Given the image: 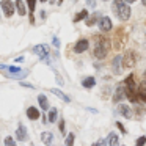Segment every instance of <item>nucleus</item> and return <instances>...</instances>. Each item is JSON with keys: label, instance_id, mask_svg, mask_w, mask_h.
<instances>
[{"label": "nucleus", "instance_id": "1", "mask_svg": "<svg viewBox=\"0 0 146 146\" xmlns=\"http://www.w3.org/2000/svg\"><path fill=\"white\" fill-rule=\"evenodd\" d=\"M113 10L118 14L121 21H127L130 17V7L127 5L126 0H115L113 2Z\"/></svg>", "mask_w": 146, "mask_h": 146}, {"label": "nucleus", "instance_id": "2", "mask_svg": "<svg viewBox=\"0 0 146 146\" xmlns=\"http://www.w3.org/2000/svg\"><path fill=\"white\" fill-rule=\"evenodd\" d=\"M96 47H94V57L98 60H102V58L107 57V50H108V41L105 38H101V36H96Z\"/></svg>", "mask_w": 146, "mask_h": 146}, {"label": "nucleus", "instance_id": "3", "mask_svg": "<svg viewBox=\"0 0 146 146\" xmlns=\"http://www.w3.org/2000/svg\"><path fill=\"white\" fill-rule=\"evenodd\" d=\"M33 54H36L41 60L49 63V46L47 44H38L33 47Z\"/></svg>", "mask_w": 146, "mask_h": 146}, {"label": "nucleus", "instance_id": "4", "mask_svg": "<svg viewBox=\"0 0 146 146\" xmlns=\"http://www.w3.org/2000/svg\"><path fill=\"white\" fill-rule=\"evenodd\" d=\"M0 7H2V10H3L7 17H11L14 14V10H16V3H13L11 0H2Z\"/></svg>", "mask_w": 146, "mask_h": 146}, {"label": "nucleus", "instance_id": "5", "mask_svg": "<svg viewBox=\"0 0 146 146\" xmlns=\"http://www.w3.org/2000/svg\"><path fill=\"white\" fill-rule=\"evenodd\" d=\"M135 61H137L135 52H127L123 57V66L124 68H132V66H135Z\"/></svg>", "mask_w": 146, "mask_h": 146}, {"label": "nucleus", "instance_id": "6", "mask_svg": "<svg viewBox=\"0 0 146 146\" xmlns=\"http://www.w3.org/2000/svg\"><path fill=\"white\" fill-rule=\"evenodd\" d=\"M99 29L102 30V32H110L111 29H113V25H111V21L108 19L107 16H102L101 19H99Z\"/></svg>", "mask_w": 146, "mask_h": 146}, {"label": "nucleus", "instance_id": "7", "mask_svg": "<svg viewBox=\"0 0 146 146\" xmlns=\"http://www.w3.org/2000/svg\"><path fill=\"white\" fill-rule=\"evenodd\" d=\"M90 42L86 41V39H80V41L76 42V46H74V52L76 54H82V52H85L86 49H88Z\"/></svg>", "mask_w": 146, "mask_h": 146}, {"label": "nucleus", "instance_id": "8", "mask_svg": "<svg viewBox=\"0 0 146 146\" xmlns=\"http://www.w3.org/2000/svg\"><path fill=\"white\" fill-rule=\"evenodd\" d=\"M118 110H119V113L123 115L126 119H132V116H133V113H132V110L129 108V105H126V104H121L119 107H118Z\"/></svg>", "mask_w": 146, "mask_h": 146}, {"label": "nucleus", "instance_id": "9", "mask_svg": "<svg viewBox=\"0 0 146 146\" xmlns=\"http://www.w3.org/2000/svg\"><path fill=\"white\" fill-rule=\"evenodd\" d=\"M124 98H126V88H124V86L121 85V86H118L116 91H115V94H113V101H115V102H121Z\"/></svg>", "mask_w": 146, "mask_h": 146}, {"label": "nucleus", "instance_id": "10", "mask_svg": "<svg viewBox=\"0 0 146 146\" xmlns=\"http://www.w3.org/2000/svg\"><path fill=\"white\" fill-rule=\"evenodd\" d=\"M121 61H123V57H119V55H116L111 61V69L115 74H121Z\"/></svg>", "mask_w": 146, "mask_h": 146}, {"label": "nucleus", "instance_id": "11", "mask_svg": "<svg viewBox=\"0 0 146 146\" xmlns=\"http://www.w3.org/2000/svg\"><path fill=\"white\" fill-rule=\"evenodd\" d=\"M41 141L44 143V145H47V146H52V145H54V133L42 132L41 133Z\"/></svg>", "mask_w": 146, "mask_h": 146}, {"label": "nucleus", "instance_id": "12", "mask_svg": "<svg viewBox=\"0 0 146 146\" xmlns=\"http://www.w3.org/2000/svg\"><path fill=\"white\" fill-rule=\"evenodd\" d=\"M16 138L19 140V141H25V140H27V129H25V126H22V124H21V126L17 127Z\"/></svg>", "mask_w": 146, "mask_h": 146}, {"label": "nucleus", "instance_id": "13", "mask_svg": "<svg viewBox=\"0 0 146 146\" xmlns=\"http://www.w3.org/2000/svg\"><path fill=\"white\" fill-rule=\"evenodd\" d=\"M27 116H29L30 119H33V121L38 119V118H39V110H38V108H35V107H29V108H27Z\"/></svg>", "mask_w": 146, "mask_h": 146}, {"label": "nucleus", "instance_id": "14", "mask_svg": "<svg viewBox=\"0 0 146 146\" xmlns=\"http://www.w3.org/2000/svg\"><path fill=\"white\" fill-rule=\"evenodd\" d=\"M0 69L2 71H7L10 74H16V72H21V68L19 66H8V64H0Z\"/></svg>", "mask_w": 146, "mask_h": 146}, {"label": "nucleus", "instance_id": "15", "mask_svg": "<svg viewBox=\"0 0 146 146\" xmlns=\"http://www.w3.org/2000/svg\"><path fill=\"white\" fill-rule=\"evenodd\" d=\"M16 3V10H17V13H19V16H25V3H24L22 0H16L14 2Z\"/></svg>", "mask_w": 146, "mask_h": 146}, {"label": "nucleus", "instance_id": "16", "mask_svg": "<svg viewBox=\"0 0 146 146\" xmlns=\"http://www.w3.org/2000/svg\"><path fill=\"white\" fill-rule=\"evenodd\" d=\"M50 91H52V93H54V94H55V96H58V98H60V99H61V101H64V102H71V99H69V98H68V96H66V94H64V93H63V91H60V90H58V88H52V90H50Z\"/></svg>", "mask_w": 146, "mask_h": 146}, {"label": "nucleus", "instance_id": "17", "mask_svg": "<svg viewBox=\"0 0 146 146\" xmlns=\"http://www.w3.org/2000/svg\"><path fill=\"white\" fill-rule=\"evenodd\" d=\"M107 141H108V146H118V143H119V138H118V135H116L115 132H111L110 135H108Z\"/></svg>", "mask_w": 146, "mask_h": 146}, {"label": "nucleus", "instance_id": "18", "mask_svg": "<svg viewBox=\"0 0 146 146\" xmlns=\"http://www.w3.org/2000/svg\"><path fill=\"white\" fill-rule=\"evenodd\" d=\"M38 102H39V105H41L42 110H47V108H49V101H47V98H46L44 94H39L38 96Z\"/></svg>", "mask_w": 146, "mask_h": 146}, {"label": "nucleus", "instance_id": "19", "mask_svg": "<svg viewBox=\"0 0 146 146\" xmlns=\"http://www.w3.org/2000/svg\"><path fill=\"white\" fill-rule=\"evenodd\" d=\"M82 85L85 86V88H93V86L96 85V79L94 77H86V79H83Z\"/></svg>", "mask_w": 146, "mask_h": 146}, {"label": "nucleus", "instance_id": "20", "mask_svg": "<svg viewBox=\"0 0 146 146\" xmlns=\"http://www.w3.org/2000/svg\"><path fill=\"white\" fill-rule=\"evenodd\" d=\"M101 19V14L99 13H96V14H93L91 17H88V19H86V25L88 27H91V25H94L96 22H98V21Z\"/></svg>", "mask_w": 146, "mask_h": 146}, {"label": "nucleus", "instance_id": "21", "mask_svg": "<svg viewBox=\"0 0 146 146\" xmlns=\"http://www.w3.org/2000/svg\"><path fill=\"white\" fill-rule=\"evenodd\" d=\"M138 101H141V102H145L146 104V88L145 86H138Z\"/></svg>", "mask_w": 146, "mask_h": 146}, {"label": "nucleus", "instance_id": "22", "mask_svg": "<svg viewBox=\"0 0 146 146\" xmlns=\"http://www.w3.org/2000/svg\"><path fill=\"white\" fill-rule=\"evenodd\" d=\"M57 115H58L57 108H50V110H49V121H50V123H55V121H57Z\"/></svg>", "mask_w": 146, "mask_h": 146}, {"label": "nucleus", "instance_id": "23", "mask_svg": "<svg viewBox=\"0 0 146 146\" xmlns=\"http://www.w3.org/2000/svg\"><path fill=\"white\" fill-rule=\"evenodd\" d=\"M86 16H88V11H86V10H82V11H80V13L79 14H77V16L76 17H74V22H79V21H82V19H85V17Z\"/></svg>", "mask_w": 146, "mask_h": 146}, {"label": "nucleus", "instance_id": "24", "mask_svg": "<svg viewBox=\"0 0 146 146\" xmlns=\"http://www.w3.org/2000/svg\"><path fill=\"white\" fill-rule=\"evenodd\" d=\"M64 143H66V146H74V133H68Z\"/></svg>", "mask_w": 146, "mask_h": 146}, {"label": "nucleus", "instance_id": "25", "mask_svg": "<svg viewBox=\"0 0 146 146\" xmlns=\"http://www.w3.org/2000/svg\"><path fill=\"white\" fill-rule=\"evenodd\" d=\"M27 5H29L30 13L33 14V11H35V7H36V0H27Z\"/></svg>", "mask_w": 146, "mask_h": 146}, {"label": "nucleus", "instance_id": "26", "mask_svg": "<svg viewBox=\"0 0 146 146\" xmlns=\"http://www.w3.org/2000/svg\"><path fill=\"white\" fill-rule=\"evenodd\" d=\"M3 143H5V146H16V141H14L11 137H7V138L3 140Z\"/></svg>", "mask_w": 146, "mask_h": 146}, {"label": "nucleus", "instance_id": "27", "mask_svg": "<svg viewBox=\"0 0 146 146\" xmlns=\"http://www.w3.org/2000/svg\"><path fill=\"white\" fill-rule=\"evenodd\" d=\"M146 143V137L145 135H141V137H138L137 138V146H143Z\"/></svg>", "mask_w": 146, "mask_h": 146}, {"label": "nucleus", "instance_id": "28", "mask_svg": "<svg viewBox=\"0 0 146 146\" xmlns=\"http://www.w3.org/2000/svg\"><path fill=\"white\" fill-rule=\"evenodd\" d=\"M107 140H99V141H96V143H93L91 146H107Z\"/></svg>", "mask_w": 146, "mask_h": 146}, {"label": "nucleus", "instance_id": "29", "mask_svg": "<svg viewBox=\"0 0 146 146\" xmlns=\"http://www.w3.org/2000/svg\"><path fill=\"white\" fill-rule=\"evenodd\" d=\"M85 2H86V5H88V7H91V8L96 7V0H85Z\"/></svg>", "mask_w": 146, "mask_h": 146}, {"label": "nucleus", "instance_id": "30", "mask_svg": "<svg viewBox=\"0 0 146 146\" xmlns=\"http://www.w3.org/2000/svg\"><path fill=\"white\" fill-rule=\"evenodd\" d=\"M116 126H118V129H119V130H121V132H123V133H126V132H127V130L124 129V126H123V124H121V123H116Z\"/></svg>", "mask_w": 146, "mask_h": 146}, {"label": "nucleus", "instance_id": "31", "mask_svg": "<svg viewBox=\"0 0 146 146\" xmlns=\"http://www.w3.org/2000/svg\"><path fill=\"white\" fill-rule=\"evenodd\" d=\"M21 85H22V86H25V88H30V90H33V88H35L33 85H30V83H25V82H21Z\"/></svg>", "mask_w": 146, "mask_h": 146}, {"label": "nucleus", "instance_id": "32", "mask_svg": "<svg viewBox=\"0 0 146 146\" xmlns=\"http://www.w3.org/2000/svg\"><path fill=\"white\" fill-rule=\"evenodd\" d=\"M60 132L64 133V121H63V119L60 121Z\"/></svg>", "mask_w": 146, "mask_h": 146}, {"label": "nucleus", "instance_id": "33", "mask_svg": "<svg viewBox=\"0 0 146 146\" xmlns=\"http://www.w3.org/2000/svg\"><path fill=\"white\" fill-rule=\"evenodd\" d=\"M54 46H55V47H60V41H58L57 36H54Z\"/></svg>", "mask_w": 146, "mask_h": 146}, {"label": "nucleus", "instance_id": "34", "mask_svg": "<svg viewBox=\"0 0 146 146\" xmlns=\"http://www.w3.org/2000/svg\"><path fill=\"white\" fill-rule=\"evenodd\" d=\"M57 82H58V85H63V79L60 76H57Z\"/></svg>", "mask_w": 146, "mask_h": 146}, {"label": "nucleus", "instance_id": "35", "mask_svg": "<svg viewBox=\"0 0 146 146\" xmlns=\"http://www.w3.org/2000/svg\"><path fill=\"white\" fill-rule=\"evenodd\" d=\"M16 63H24V57H17L16 58Z\"/></svg>", "mask_w": 146, "mask_h": 146}, {"label": "nucleus", "instance_id": "36", "mask_svg": "<svg viewBox=\"0 0 146 146\" xmlns=\"http://www.w3.org/2000/svg\"><path fill=\"white\" fill-rule=\"evenodd\" d=\"M127 3H133V2H135V0H126Z\"/></svg>", "mask_w": 146, "mask_h": 146}, {"label": "nucleus", "instance_id": "37", "mask_svg": "<svg viewBox=\"0 0 146 146\" xmlns=\"http://www.w3.org/2000/svg\"><path fill=\"white\" fill-rule=\"evenodd\" d=\"M143 79H145V82H146V71L143 72Z\"/></svg>", "mask_w": 146, "mask_h": 146}, {"label": "nucleus", "instance_id": "38", "mask_svg": "<svg viewBox=\"0 0 146 146\" xmlns=\"http://www.w3.org/2000/svg\"><path fill=\"white\" fill-rule=\"evenodd\" d=\"M141 3H143V5H146V0H141Z\"/></svg>", "mask_w": 146, "mask_h": 146}, {"label": "nucleus", "instance_id": "39", "mask_svg": "<svg viewBox=\"0 0 146 146\" xmlns=\"http://www.w3.org/2000/svg\"><path fill=\"white\" fill-rule=\"evenodd\" d=\"M58 2H60V3H61V2H63V0H58Z\"/></svg>", "mask_w": 146, "mask_h": 146}, {"label": "nucleus", "instance_id": "40", "mask_svg": "<svg viewBox=\"0 0 146 146\" xmlns=\"http://www.w3.org/2000/svg\"><path fill=\"white\" fill-rule=\"evenodd\" d=\"M41 2H47V0H41Z\"/></svg>", "mask_w": 146, "mask_h": 146}]
</instances>
